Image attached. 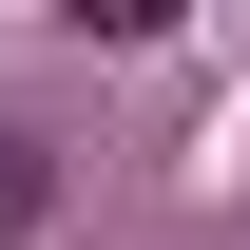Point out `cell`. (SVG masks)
<instances>
[{
	"label": "cell",
	"instance_id": "1",
	"mask_svg": "<svg viewBox=\"0 0 250 250\" xmlns=\"http://www.w3.org/2000/svg\"><path fill=\"white\" fill-rule=\"evenodd\" d=\"M39 212H58V154H39V135H20V116H0V250H20Z\"/></svg>",
	"mask_w": 250,
	"mask_h": 250
}]
</instances>
